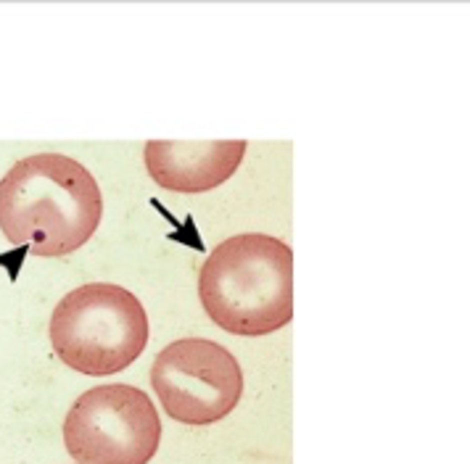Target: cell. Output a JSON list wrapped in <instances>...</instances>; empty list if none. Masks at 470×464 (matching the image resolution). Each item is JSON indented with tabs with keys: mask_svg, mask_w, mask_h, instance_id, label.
I'll return each instance as SVG.
<instances>
[{
	"mask_svg": "<svg viewBox=\"0 0 470 464\" xmlns=\"http://www.w3.org/2000/svg\"><path fill=\"white\" fill-rule=\"evenodd\" d=\"M103 217L95 177L63 153H34L0 180V232L32 256L58 258L82 248Z\"/></svg>",
	"mask_w": 470,
	"mask_h": 464,
	"instance_id": "6da1fadb",
	"label": "cell"
},
{
	"mask_svg": "<svg viewBox=\"0 0 470 464\" xmlns=\"http://www.w3.org/2000/svg\"><path fill=\"white\" fill-rule=\"evenodd\" d=\"M198 295L217 327L259 338L293 319V253L283 240L246 232L211 248Z\"/></svg>",
	"mask_w": 470,
	"mask_h": 464,
	"instance_id": "7a4b0ae2",
	"label": "cell"
},
{
	"mask_svg": "<svg viewBox=\"0 0 470 464\" xmlns=\"http://www.w3.org/2000/svg\"><path fill=\"white\" fill-rule=\"evenodd\" d=\"M50 346L79 375L108 377L127 369L148 346V314L137 295L114 282H87L56 303Z\"/></svg>",
	"mask_w": 470,
	"mask_h": 464,
	"instance_id": "3957f363",
	"label": "cell"
},
{
	"mask_svg": "<svg viewBox=\"0 0 470 464\" xmlns=\"http://www.w3.org/2000/svg\"><path fill=\"white\" fill-rule=\"evenodd\" d=\"M159 441V412L135 385L90 388L63 420V446L77 464H148Z\"/></svg>",
	"mask_w": 470,
	"mask_h": 464,
	"instance_id": "277c9868",
	"label": "cell"
},
{
	"mask_svg": "<svg viewBox=\"0 0 470 464\" xmlns=\"http://www.w3.org/2000/svg\"><path fill=\"white\" fill-rule=\"evenodd\" d=\"M151 385L169 420L214 425L241 401L243 372L225 346L206 338H182L156 354Z\"/></svg>",
	"mask_w": 470,
	"mask_h": 464,
	"instance_id": "5b68a950",
	"label": "cell"
},
{
	"mask_svg": "<svg viewBox=\"0 0 470 464\" xmlns=\"http://www.w3.org/2000/svg\"><path fill=\"white\" fill-rule=\"evenodd\" d=\"M246 140H148L143 161L151 180L172 193H209L238 172Z\"/></svg>",
	"mask_w": 470,
	"mask_h": 464,
	"instance_id": "8992f818",
	"label": "cell"
}]
</instances>
